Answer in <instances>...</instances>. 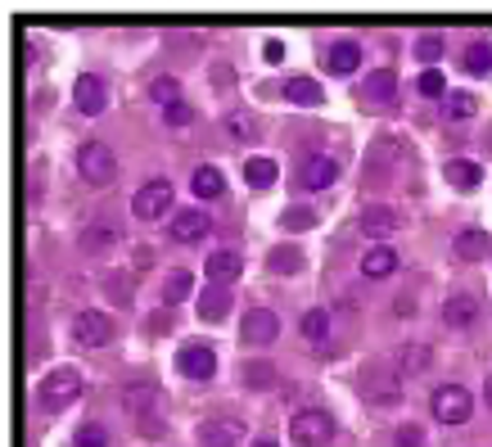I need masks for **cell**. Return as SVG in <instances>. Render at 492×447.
Wrapping results in <instances>:
<instances>
[{"label": "cell", "instance_id": "cell-1", "mask_svg": "<svg viewBox=\"0 0 492 447\" xmlns=\"http://www.w3.org/2000/svg\"><path fill=\"white\" fill-rule=\"evenodd\" d=\"M289 438H294L298 447H325V442L334 438V415L321 411V406H303V411H294V420H289Z\"/></svg>", "mask_w": 492, "mask_h": 447}, {"label": "cell", "instance_id": "cell-2", "mask_svg": "<svg viewBox=\"0 0 492 447\" xmlns=\"http://www.w3.org/2000/svg\"><path fill=\"white\" fill-rule=\"evenodd\" d=\"M429 411H433V420H442V424H465V420L474 415V393L460 388V384H438L433 397H429Z\"/></svg>", "mask_w": 492, "mask_h": 447}, {"label": "cell", "instance_id": "cell-3", "mask_svg": "<svg viewBox=\"0 0 492 447\" xmlns=\"http://www.w3.org/2000/svg\"><path fill=\"white\" fill-rule=\"evenodd\" d=\"M77 172H82L87 186H109L118 177V159H114V150L105 141H87L77 150Z\"/></svg>", "mask_w": 492, "mask_h": 447}, {"label": "cell", "instance_id": "cell-4", "mask_svg": "<svg viewBox=\"0 0 492 447\" xmlns=\"http://www.w3.org/2000/svg\"><path fill=\"white\" fill-rule=\"evenodd\" d=\"M123 406H127L132 420H141L145 433H163V424H154L159 420V406H163V393L154 384H127L123 388Z\"/></svg>", "mask_w": 492, "mask_h": 447}, {"label": "cell", "instance_id": "cell-5", "mask_svg": "<svg viewBox=\"0 0 492 447\" xmlns=\"http://www.w3.org/2000/svg\"><path fill=\"white\" fill-rule=\"evenodd\" d=\"M361 393H366L375 406H393V402L402 397V375H397V366H384V361L366 366V375H361Z\"/></svg>", "mask_w": 492, "mask_h": 447}, {"label": "cell", "instance_id": "cell-6", "mask_svg": "<svg viewBox=\"0 0 492 447\" xmlns=\"http://www.w3.org/2000/svg\"><path fill=\"white\" fill-rule=\"evenodd\" d=\"M168 208H172V181H168V177L145 181V186L136 190V199H132V213H136L141 222H159Z\"/></svg>", "mask_w": 492, "mask_h": 447}, {"label": "cell", "instance_id": "cell-7", "mask_svg": "<svg viewBox=\"0 0 492 447\" xmlns=\"http://www.w3.org/2000/svg\"><path fill=\"white\" fill-rule=\"evenodd\" d=\"M77 393H82V375H77L73 366H59V370H50L46 384H41V406L59 411V406H68Z\"/></svg>", "mask_w": 492, "mask_h": 447}, {"label": "cell", "instance_id": "cell-8", "mask_svg": "<svg viewBox=\"0 0 492 447\" xmlns=\"http://www.w3.org/2000/svg\"><path fill=\"white\" fill-rule=\"evenodd\" d=\"M276 334H280V321H276L271 307H249V312H244L240 339H244L249 348H267V343H276Z\"/></svg>", "mask_w": 492, "mask_h": 447}, {"label": "cell", "instance_id": "cell-9", "mask_svg": "<svg viewBox=\"0 0 492 447\" xmlns=\"http://www.w3.org/2000/svg\"><path fill=\"white\" fill-rule=\"evenodd\" d=\"M406 226V217L393 208V204H366L361 208V231L370 235V240H388V235H397Z\"/></svg>", "mask_w": 492, "mask_h": 447}, {"label": "cell", "instance_id": "cell-10", "mask_svg": "<svg viewBox=\"0 0 492 447\" xmlns=\"http://www.w3.org/2000/svg\"><path fill=\"white\" fill-rule=\"evenodd\" d=\"M109 334H114V321H109V312H82L77 321H73V339H77V348H105L109 343Z\"/></svg>", "mask_w": 492, "mask_h": 447}, {"label": "cell", "instance_id": "cell-11", "mask_svg": "<svg viewBox=\"0 0 492 447\" xmlns=\"http://www.w3.org/2000/svg\"><path fill=\"white\" fill-rule=\"evenodd\" d=\"M357 96H361V105L388 109V105H393V96H397V73H393V68H375V73L357 87Z\"/></svg>", "mask_w": 492, "mask_h": 447}, {"label": "cell", "instance_id": "cell-12", "mask_svg": "<svg viewBox=\"0 0 492 447\" xmlns=\"http://www.w3.org/2000/svg\"><path fill=\"white\" fill-rule=\"evenodd\" d=\"M177 370L190 375V379H213V375H217V357H213L208 343H186V348L177 352Z\"/></svg>", "mask_w": 492, "mask_h": 447}, {"label": "cell", "instance_id": "cell-13", "mask_svg": "<svg viewBox=\"0 0 492 447\" xmlns=\"http://www.w3.org/2000/svg\"><path fill=\"white\" fill-rule=\"evenodd\" d=\"M339 181V163L330 159V154H312L307 163H303V172H298V186L303 190H325V186H334Z\"/></svg>", "mask_w": 492, "mask_h": 447}, {"label": "cell", "instance_id": "cell-14", "mask_svg": "<svg viewBox=\"0 0 492 447\" xmlns=\"http://www.w3.org/2000/svg\"><path fill=\"white\" fill-rule=\"evenodd\" d=\"M208 231H213V222H208L204 208H181V213L172 217V240H177V244H195V240H204Z\"/></svg>", "mask_w": 492, "mask_h": 447}, {"label": "cell", "instance_id": "cell-15", "mask_svg": "<svg viewBox=\"0 0 492 447\" xmlns=\"http://www.w3.org/2000/svg\"><path fill=\"white\" fill-rule=\"evenodd\" d=\"M73 100H77V109L82 114H105V105H109V96H105V82L96 78V73H82L77 82H73Z\"/></svg>", "mask_w": 492, "mask_h": 447}, {"label": "cell", "instance_id": "cell-16", "mask_svg": "<svg viewBox=\"0 0 492 447\" xmlns=\"http://www.w3.org/2000/svg\"><path fill=\"white\" fill-rule=\"evenodd\" d=\"M199 442L204 447H240L244 442V424L240 420H204L199 424Z\"/></svg>", "mask_w": 492, "mask_h": 447}, {"label": "cell", "instance_id": "cell-17", "mask_svg": "<svg viewBox=\"0 0 492 447\" xmlns=\"http://www.w3.org/2000/svg\"><path fill=\"white\" fill-rule=\"evenodd\" d=\"M357 64H361V46H357V41H334V46H330V55H325V68H330L334 78L357 73Z\"/></svg>", "mask_w": 492, "mask_h": 447}, {"label": "cell", "instance_id": "cell-18", "mask_svg": "<svg viewBox=\"0 0 492 447\" xmlns=\"http://www.w3.org/2000/svg\"><path fill=\"white\" fill-rule=\"evenodd\" d=\"M487 249H492V244H487V235H483V231H474V226H469V231H460V235L451 240V253H456L460 262H483V258H487Z\"/></svg>", "mask_w": 492, "mask_h": 447}, {"label": "cell", "instance_id": "cell-19", "mask_svg": "<svg viewBox=\"0 0 492 447\" xmlns=\"http://www.w3.org/2000/svg\"><path fill=\"white\" fill-rule=\"evenodd\" d=\"M397 271V253L388 249V244H375V249H366V258H361V276H370V280H384V276H393Z\"/></svg>", "mask_w": 492, "mask_h": 447}, {"label": "cell", "instance_id": "cell-20", "mask_svg": "<svg viewBox=\"0 0 492 447\" xmlns=\"http://www.w3.org/2000/svg\"><path fill=\"white\" fill-rule=\"evenodd\" d=\"M240 271H244L240 253H231V249L208 253V276H213V285H231V280H240Z\"/></svg>", "mask_w": 492, "mask_h": 447}, {"label": "cell", "instance_id": "cell-21", "mask_svg": "<svg viewBox=\"0 0 492 447\" xmlns=\"http://www.w3.org/2000/svg\"><path fill=\"white\" fill-rule=\"evenodd\" d=\"M474 316H478V303H474L469 294H451V298L442 303V321H447L451 330H465Z\"/></svg>", "mask_w": 492, "mask_h": 447}, {"label": "cell", "instance_id": "cell-22", "mask_svg": "<svg viewBox=\"0 0 492 447\" xmlns=\"http://www.w3.org/2000/svg\"><path fill=\"white\" fill-rule=\"evenodd\" d=\"M474 114H478V96H469V91H447L442 96V118L447 123H465Z\"/></svg>", "mask_w": 492, "mask_h": 447}, {"label": "cell", "instance_id": "cell-23", "mask_svg": "<svg viewBox=\"0 0 492 447\" xmlns=\"http://www.w3.org/2000/svg\"><path fill=\"white\" fill-rule=\"evenodd\" d=\"M402 159H406V145H402L397 136H379V141L370 145V154H366L370 168H393V163H402Z\"/></svg>", "mask_w": 492, "mask_h": 447}, {"label": "cell", "instance_id": "cell-24", "mask_svg": "<svg viewBox=\"0 0 492 447\" xmlns=\"http://www.w3.org/2000/svg\"><path fill=\"white\" fill-rule=\"evenodd\" d=\"M222 312H231V285H208L199 294V316L204 321H222Z\"/></svg>", "mask_w": 492, "mask_h": 447}, {"label": "cell", "instance_id": "cell-25", "mask_svg": "<svg viewBox=\"0 0 492 447\" xmlns=\"http://www.w3.org/2000/svg\"><path fill=\"white\" fill-rule=\"evenodd\" d=\"M285 100H289V105H303V109H316L325 96H321V87H316L312 78H289V82H285Z\"/></svg>", "mask_w": 492, "mask_h": 447}, {"label": "cell", "instance_id": "cell-26", "mask_svg": "<svg viewBox=\"0 0 492 447\" xmlns=\"http://www.w3.org/2000/svg\"><path fill=\"white\" fill-rule=\"evenodd\" d=\"M276 159H267V154H253L249 163H244V181L253 186V190H267V186H276Z\"/></svg>", "mask_w": 492, "mask_h": 447}, {"label": "cell", "instance_id": "cell-27", "mask_svg": "<svg viewBox=\"0 0 492 447\" xmlns=\"http://www.w3.org/2000/svg\"><path fill=\"white\" fill-rule=\"evenodd\" d=\"M442 177H447L456 190H474V186L483 181V168H478V163H469V159H451V163L442 168Z\"/></svg>", "mask_w": 492, "mask_h": 447}, {"label": "cell", "instance_id": "cell-28", "mask_svg": "<svg viewBox=\"0 0 492 447\" xmlns=\"http://www.w3.org/2000/svg\"><path fill=\"white\" fill-rule=\"evenodd\" d=\"M267 267H271L276 276H298V271H303V253H298V244H276V249L267 253Z\"/></svg>", "mask_w": 492, "mask_h": 447}, {"label": "cell", "instance_id": "cell-29", "mask_svg": "<svg viewBox=\"0 0 492 447\" xmlns=\"http://www.w3.org/2000/svg\"><path fill=\"white\" fill-rule=\"evenodd\" d=\"M393 366H397V375H415V370H424V366H429V343H402L397 357H393Z\"/></svg>", "mask_w": 492, "mask_h": 447}, {"label": "cell", "instance_id": "cell-30", "mask_svg": "<svg viewBox=\"0 0 492 447\" xmlns=\"http://www.w3.org/2000/svg\"><path fill=\"white\" fill-rule=\"evenodd\" d=\"M226 132L240 141V145H249V141H258L262 136V127H258V118L253 114H244V109H235V114H226Z\"/></svg>", "mask_w": 492, "mask_h": 447}, {"label": "cell", "instance_id": "cell-31", "mask_svg": "<svg viewBox=\"0 0 492 447\" xmlns=\"http://www.w3.org/2000/svg\"><path fill=\"white\" fill-rule=\"evenodd\" d=\"M190 190H195L199 199H217V195L226 190V181H222V172H217V168H195V181H190Z\"/></svg>", "mask_w": 492, "mask_h": 447}, {"label": "cell", "instance_id": "cell-32", "mask_svg": "<svg viewBox=\"0 0 492 447\" xmlns=\"http://www.w3.org/2000/svg\"><path fill=\"white\" fill-rule=\"evenodd\" d=\"M190 298V271L186 267H172L163 276V303H186Z\"/></svg>", "mask_w": 492, "mask_h": 447}, {"label": "cell", "instance_id": "cell-33", "mask_svg": "<svg viewBox=\"0 0 492 447\" xmlns=\"http://www.w3.org/2000/svg\"><path fill=\"white\" fill-rule=\"evenodd\" d=\"M114 240H123V231H118V226H100V222H96V226H87V231H82V244H87L91 253H105Z\"/></svg>", "mask_w": 492, "mask_h": 447}, {"label": "cell", "instance_id": "cell-34", "mask_svg": "<svg viewBox=\"0 0 492 447\" xmlns=\"http://www.w3.org/2000/svg\"><path fill=\"white\" fill-rule=\"evenodd\" d=\"M303 334H307L312 343H325V339H330V312H325V307L303 312Z\"/></svg>", "mask_w": 492, "mask_h": 447}, {"label": "cell", "instance_id": "cell-35", "mask_svg": "<svg viewBox=\"0 0 492 447\" xmlns=\"http://www.w3.org/2000/svg\"><path fill=\"white\" fill-rule=\"evenodd\" d=\"M465 73H492V41H469L465 46Z\"/></svg>", "mask_w": 492, "mask_h": 447}, {"label": "cell", "instance_id": "cell-36", "mask_svg": "<svg viewBox=\"0 0 492 447\" xmlns=\"http://www.w3.org/2000/svg\"><path fill=\"white\" fill-rule=\"evenodd\" d=\"M150 96H154L163 109H172V105L181 100V82H177V78H154V82H150Z\"/></svg>", "mask_w": 492, "mask_h": 447}, {"label": "cell", "instance_id": "cell-37", "mask_svg": "<svg viewBox=\"0 0 492 447\" xmlns=\"http://www.w3.org/2000/svg\"><path fill=\"white\" fill-rule=\"evenodd\" d=\"M244 384L249 388H271L276 384V366L271 361H249L244 366Z\"/></svg>", "mask_w": 492, "mask_h": 447}, {"label": "cell", "instance_id": "cell-38", "mask_svg": "<svg viewBox=\"0 0 492 447\" xmlns=\"http://www.w3.org/2000/svg\"><path fill=\"white\" fill-rule=\"evenodd\" d=\"M442 55V37L438 32H424L420 41H415V59H424V64H433Z\"/></svg>", "mask_w": 492, "mask_h": 447}, {"label": "cell", "instance_id": "cell-39", "mask_svg": "<svg viewBox=\"0 0 492 447\" xmlns=\"http://www.w3.org/2000/svg\"><path fill=\"white\" fill-rule=\"evenodd\" d=\"M77 447H109V433H105V424H82L77 429Z\"/></svg>", "mask_w": 492, "mask_h": 447}, {"label": "cell", "instance_id": "cell-40", "mask_svg": "<svg viewBox=\"0 0 492 447\" xmlns=\"http://www.w3.org/2000/svg\"><path fill=\"white\" fill-rule=\"evenodd\" d=\"M415 87H420V96H442V73L438 68H424Z\"/></svg>", "mask_w": 492, "mask_h": 447}, {"label": "cell", "instance_id": "cell-41", "mask_svg": "<svg viewBox=\"0 0 492 447\" xmlns=\"http://www.w3.org/2000/svg\"><path fill=\"white\" fill-rule=\"evenodd\" d=\"M312 222H316V217H312L307 208H289V213L280 217V226H285V231H303V226H312Z\"/></svg>", "mask_w": 492, "mask_h": 447}, {"label": "cell", "instance_id": "cell-42", "mask_svg": "<svg viewBox=\"0 0 492 447\" xmlns=\"http://www.w3.org/2000/svg\"><path fill=\"white\" fill-rule=\"evenodd\" d=\"M393 447H424L420 424H402V429H397V438H393Z\"/></svg>", "mask_w": 492, "mask_h": 447}, {"label": "cell", "instance_id": "cell-43", "mask_svg": "<svg viewBox=\"0 0 492 447\" xmlns=\"http://www.w3.org/2000/svg\"><path fill=\"white\" fill-rule=\"evenodd\" d=\"M163 123H168V127H186V123H190V105L177 100L172 109H163Z\"/></svg>", "mask_w": 492, "mask_h": 447}, {"label": "cell", "instance_id": "cell-44", "mask_svg": "<svg viewBox=\"0 0 492 447\" xmlns=\"http://www.w3.org/2000/svg\"><path fill=\"white\" fill-rule=\"evenodd\" d=\"M280 59H285V46L271 37V41H267V64H280Z\"/></svg>", "mask_w": 492, "mask_h": 447}, {"label": "cell", "instance_id": "cell-45", "mask_svg": "<svg viewBox=\"0 0 492 447\" xmlns=\"http://www.w3.org/2000/svg\"><path fill=\"white\" fill-rule=\"evenodd\" d=\"M483 402L492 406V375H487V384H483Z\"/></svg>", "mask_w": 492, "mask_h": 447}, {"label": "cell", "instance_id": "cell-46", "mask_svg": "<svg viewBox=\"0 0 492 447\" xmlns=\"http://www.w3.org/2000/svg\"><path fill=\"white\" fill-rule=\"evenodd\" d=\"M253 447H276V442H253Z\"/></svg>", "mask_w": 492, "mask_h": 447}]
</instances>
